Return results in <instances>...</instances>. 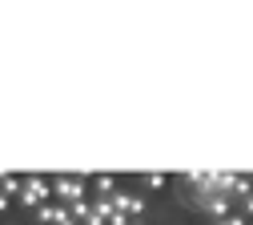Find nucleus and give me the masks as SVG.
<instances>
[]
</instances>
